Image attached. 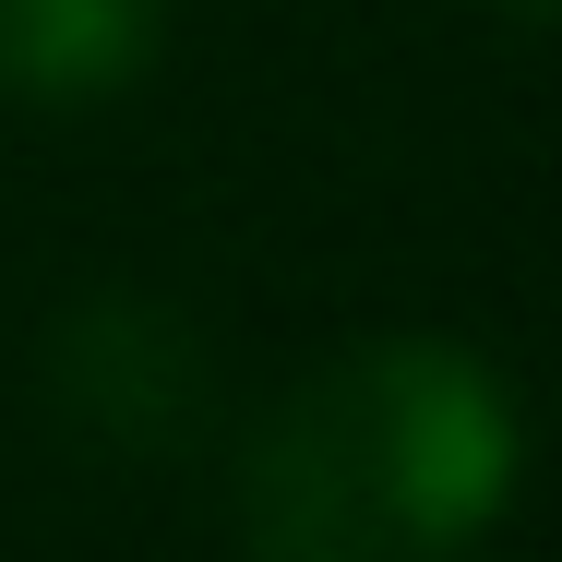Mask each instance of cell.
<instances>
[{
  "label": "cell",
  "mask_w": 562,
  "mask_h": 562,
  "mask_svg": "<svg viewBox=\"0 0 562 562\" xmlns=\"http://www.w3.org/2000/svg\"><path fill=\"white\" fill-rule=\"evenodd\" d=\"M527 479L503 371L454 336H371L312 371L239 467L251 562H467Z\"/></svg>",
  "instance_id": "6da1fadb"
},
{
  "label": "cell",
  "mask_w": 562,
  "mask_h": 562,
  "mask_svg": "<svg viewBox=\"0 0 562 562\" xmlns=\"http://www.w3.org/2000/svg\"><path fill=\"white\" fill-rule=\"evenodd\" d=\"M515 12H562V0H515Z\"/></svg>",
  "instance_id": "3957f363"
},
{
  "label": "cell",
  "mask_w": 562,
  "mask_h": 562,
  "mask_svg": "<svg viewBox=\"0 0 562 562\" xmlns=\"http://www.w3.org/2000/svg\"><path fill=\"white\" fill-rule=\"evenodd\" d=\"M156 36H168L156 0H0V85L85 109L156 72Z\"/></svg>",
  "instance_id": "7a4b0ae2"
}]
</instances>
